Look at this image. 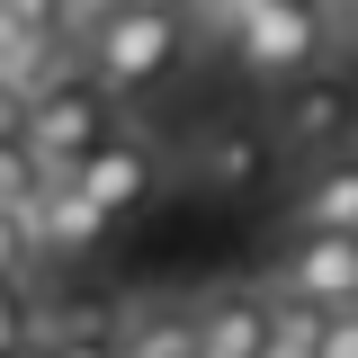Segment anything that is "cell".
Listing matches in <instances>:
<instances>
[{
    "mask_svg": "<svg viewBox=\"0 0 358 358\" xmlns=\"http://www.w3.org/2000/svg\"><path fill=\"white\" fill-rule=\"evenodd\" d=\"M134 9H162V18H188L197 27V0H134Z\"/></svg>",
    "mask_w": 358,
    "mask_h": 358,
    "instance_id": "23",
    "label": "cell"
},
{
    "mask_svg": "<svg viewBox=\"0 0 358 358\" xmlns=\"http://www.w3.org/2000/svg\"><path fill=\"white\" fill-rule=\"evenodd\" d=\"M313 358H358V305L322 313V331H313Z\"/></svg>",
    "mask_w": 358,
    "mask_h": 358,
    "instance_id": "14",
    "label": "cell"
},
{
    "mask_svg": "<svg viewBox=\"0 0 358 358\" xmlns=\"http://www.w3.org/2000/svg\"><path fill=\"white\" fill-rule=\"evenodd\" d=\"M0 358H54V341H18V350H0Z\"/></svg>",
    "mask_w": 358,
    "mask_h": 358,
    "instance_id": "24",
    "label": "cell"
},
{
    "mask_svg": "<svg viewBox=\"0 0 358 358\" xmlns=\"http://www.w3.org/2000/svg\"><path fill=\"white\" fill-rule=\"evenodd\" d=\"M0 143H18V90H0Z\"/></svg>",
    "mask_w": 358,
    "mask_h": 358,
    "instance_id": "22",
    "label": "cell"
},
{
    "mask_svg": "<svg viewBox=\"0 0 358 358\" xmlns=\"http://www.w3.org/2000/svg\"><path fill=\"white\" fill-rule=\"evenodd\" d=\"M188 322H197V350H188V358H260L268 296H260V287H215L206 305H188Z\"/></svg>",
    "mask_w": 358,
    "mask_h": 358,
    "instance_id": "8",
    "label": "cell"
},
{
    "mask_svg": "<svg viewBox=\"0 0 358 358\" xmlns=\"http://www.w3.org/2000/svg\"><path fill=\"white\" fill-rule=\"evenodd\" d=\"M117 9H134V0H63V36H90V27H108Z\"/></svg>",
    "mask_w": 358,
    "mask_h": 358,
    "instance_id": "17",
    "label": "cell"
},
{
    "mask_svg": "<svg viewBox=\"0 0 358 358\" xmlns=\"http://www.w3.org/2000/svg\"><path fill=\"white\" fill-rule=\"evenodd\" d=\"M18 233L36 242V260H45V251H90V242H108V224L90 215V197L63 171H36V197L18 206Z\"/></svg>",
    "mask_w": 358,
    "mask_h": 358,
    "instance_id": "7",
    "label": "cell"
},
{
    "mask_svg": "<svg viewBox=\"0 0 358 358\" xmlns=\"http://www.w3.org/2000/svg\"><path fill=\"white\" fill-rule=\"evenodd\" d=\"M197 171L215 179V188H242V179L260 171V134L251 126H215L206 143H197Z\"/></svg>",
    "mask_w": 358,
    "mask_h": 358,
    "instance_id": "11",
    "label": "cell"
},
{
    "mask_svg": "<svg viewBox=\"0 0 358 358\" xmlns=\"http://www.w3.org/2000/svg\"><path fill=\"white\" fill-rule=\"evenodd\" d=\"M18 341H27V296L0 287V350H18Z\"/></svg>",
    "mask_w": 358,
    "mask_h": 358,
    "instance_id": "19",
    "label": "cell"
},
{
    "mask_svg": "<svg viewBox=\"0 0 358 358\" xmlns=\"http://www.w3.org/2000/svg\"><path fill=\"white\" fill-rule=\"evenodd\" d=\"M296 233H358V143L305 162V179H296Z\"/></svg>",
    "mask_w": 358,
    "mask_h": 358,
    "instance_id": "9",
    "label": "cell"
},
{
    "mask_svg": "<svg viewBox=\"0 0 358 358\" xmlns=\"http://www.w3.org/2000/svg\"><path fill=\"white\" fill-rule=\"evenodd\" d=\"M0 18L27 36H63V0H0Z\"/></svg>",
    "mask_w": 358,
    "mask_h": 358,
    "instance_id": "15",
    "label": "cell"
},
{
    "mask_svg": "<svg viewBox=\"0 0 358 358\" xmlns=\"http://www.w3.org/2000/svg\"><path fill=\"white\" fill-rule=\"evenodd\" d=\"M331 45H350V54H358V0H331Z\"/></svg>",
    "mask_w": 358,
    "mask_h": 358,
    "instance_id": "21",
    "label": "cell"
},
{
    "mask_svg": "<svg viewBox=\"0 0 358 358\" xmlns=\"http://www.w3.org/2000/svg\"><path fill=\"white\" fill-rule=\"evenodd\" d=\"M27 197H36V162H27L18 143H0V215H18Z\"/></svg>",
    "mask_w": 358,
    "mask_h": 358,
    "instance_id": "13",
    "label": "cell"
},
{
    "mask_svg": "<svg viewBox=\"0 0 358 358\" xmlns=\"http://www.w3.org/2000/svg\"><path fill=\"white\" fill-rule=\"evenodd\" d=\"M179 54H188V18H162V9H117L108 27H90V36H81V72L108 90V99H126V90H152Z\"/></svg>",
    "mask_w": 358,
    "mask_h": 358,
    "instance_id": "3",
    "label": "cell"
},
{
    "mask_svg": "<svg viewBox=\"0 0 358 358\" xmlns=\"http://www.w3.org/2000/svg\"><path fill=\"white\" fill-rule=\"evenodd\" d=\"M63 179L90 197V215H99V224H126L134 206L162 188V152H152L143 134H108V143H99V152H81Z\"/></svg>",
    "mask_w": 358,
    "mask_h": 358,
    "instance_id": "6",
    "label": "cell"
},
{
    "mask_svg": "<svg viewBox=\"0 0 358 358\" xmlns=\"http://www.w3.org/2000/svg\"><path fill=\"white\" fill-rule=\"evenodd\" d=\"M197 350V322H188V305H143L117 322V358H188Z\"/></svg>",
    "mask_w": 358,
    "mask_h": 358,
    "instance_id": "10",
    "label": "cell"
},
{
    "mask_svg": "<svg viewBox=\"0 0 358 358\" xmlns=\"http://www.w3.org/2000/svg\"><path fill=\"white\" fill-rule=\"evenodd\" d=\"M251 9H268V0H197V18H206L215 36H233V27H242Z\"/></svg>",
    "mask_w": 358,
    "mask_h": 358,
    "instance_id": "18",
    "label": "cell"
},
{
    "mask_svg": "<svg viewBox=\"0 0 358 358\" xmlns=\"http://www.w3.org/2000/svg\"><path fill=\"white\" fill-rule=\"evenodd\" d=\"M350 134H358V90L341 72H305L278 90V143L287 152L322 162V152H350Z\"/></svg>",
    "mask_w": 358,
    "mask_h": 358,
    "instance_id": "5",
    "label": "cell"
},
{
    "mask_svg": "<svg viewBox=\"0 0 358 358\" xmlns=\"http://www.w3.org/2000/svg\"><path fill=\"white\" fill-rule=\"evenodd\" d=\"M224 45H233L242 81L287 90V81H305V72H322V54H331V0H268Z\"/></svg>",
    "mask_w": 358,
    "mask_h": 358,
    "instance_id": "2",
    "label": "cell"
},
{
    "mask_svg": "<svg viewBox=\"0 0 358 358\" xmlns=\"http://www.w3.org/2000/svg\"><path fill=\"white\" fill-rule=\"evenodd\" d=\"M54 358H117V341H108V331H63Z\"/></svg>",
    "mask_w": 358,
    "mask_h": 358,
    "instance_id": "20",
    "label": "cell"
},
{
    "mask_svg": "<svg viewBox=\"0 0 358 358\" xmlns=\"http://www.w3.org/2000/svg\"><path fill=\"white\" fill-rule=\"evenodd\" d=\"M108 134H117V99L90 81V72H54L45 90L18 99V152H27L36 171H72Z\"/></svg>",
    "mask_w": 358,
    "mask_h": 358,
    "instance_id": "1",
    "label": "cell"
},
{
    "mask_svg": "<svg viewBox=\"0 0 358 358\" xmlns=\"http://www.w3.org/2000/svg\"><path fill=\"white\" fill-rule=\"evenodd\" d=\"M313 331H322V313L268 296V341H260V358H313Z\"/></svg>",
    "mask_w": 358,
    "mask_h": 358,
    "instance_id": "12",
    "label": "cell"
},
{
    "mask_svg": "<svg viewBox=\"0 0 358 358\" xmlns=\"http://www.w3.org/2000/svg\"><path fill=\"white\" fill-rule=\"evenodd\" d=\"M260 296L278 305H305V313H341L358 305V233H296V251L278 260Z\"/></svg>",
    "mask_w": 358,
    "mask_h": 358,
    "instance_id": "4",
    "label": "cell"
},
{
    "mask_svg": "<svg viewBox=\"0 0 358 358\" xmlns=\"http://www.w3.org/2000/svg\"><path fill=\"white\" fill-rule=\"evenodd\" d=\"M27 268H36V242L18 233V215H0V287H18Z\"/></svg>",
    "mask_w": 358,
    "mask_h": 358,
    "instance_id": "16",
    "label": "cell"
}]
</instances>
